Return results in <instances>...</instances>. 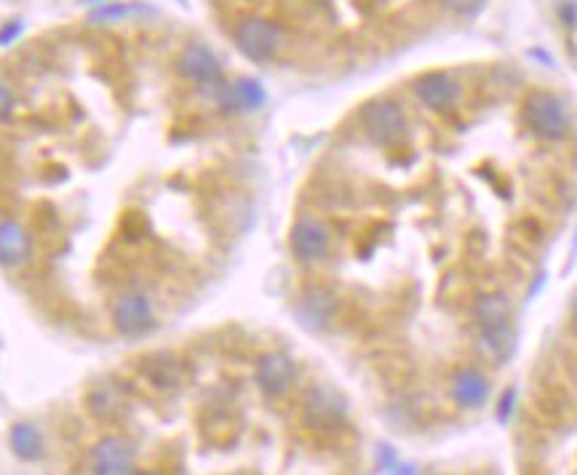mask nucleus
Segmentation results:
<instances>
[{
	"label": "nucleus",
	"mask_w": 577,
	"mask_h": 475,
	"mask_svg": "<svg viewBox=\"0 0 577 475\" xmlns=\"http://www.w3.org/2000/svg\"><path fill=\"white\" fill-rule=\"evenodd\" d=\"M412 88H414V96L428 110H436V113L449 110L457 102V96H460V83L447 72H423L412 83Z\"/></svg>",
	"instance_id": "obj_8"
},
{
	"label": "nucleus",
	"mask_w": 577,
	"mask_h": 475,
	"mask_svg": "<svg viewBox=\"0 0 577 475\" xmlns=\"http://www.w3.org/2000/svg\"><path fill=\"white\" fill-rule=\"evenodd\" d=\"M131 14H136V8L128 3H107L94 14V22H116V19H126Z\"/></svg>",
	"instance_id": "obj_19"
},
{
	"label": "nucleus",
	"mask_w": 577,
	"mask_h": 475,
	"mask_svg": "<svg viewBox=\"0 0 577 475\" xmlns=\"http://www.w3.org/2000/svg\"><path fill=\"white\" fill-rule=\"evenodd\" d=\"M147 374V379L158 388V390H169V388H177L180 379H182V366L174 355H155L147 361V366L142 369Z\"/></svg>",
	"instance_id": "obj_15"
},
{
	"label": "nucleus",
	"mask_w": 577,
	"mask_h": 475,
	"mask_svg": "<svg viewBox=\"0 0 577 475\" xmlns=\"http://www.w3.org/2000/svg\"><path fill=\"white\" fill-rule=\"evenodd\" d=\"M513 398H516V393H506V398H503V404H500V419H508V414H511V404Z\"/></svg>",
	"instance_id": "obj_22"
},
{
	"label": "nucleus",
	"mask_w": 577,
	"mask_h": 475,
	"mask_svg": "<svg viewBox=\"0 0 577 475\" xmlns=\"http://www.w3.org/2000/svg\"><path fill=\"white\" fill-rule=\"evenodd\" d=\"M361 126L375 144H383V147H393V144L404 142L409 132L404 107L396 99H385V96L364 105Z\"/></svg>",
	"instance_id": "obj_2"
},
{
	"label": "nucleus",
	"mask_w": 577,
	"mask_h": 475,
	"mask_svg": "<svg viewBox=\"0 0 577 475\" xmlns=\"http://www.w3.org/2000/svg\"><path fill=\"white\" fill-rule=\"evenodd\" d=\"M88 408L91 414L102 416V419H110V416H118L121 414V396L113 385H99L88 393Z\"/></svg>",
	"instance_id": "obj_17"
},
{
	"label": "nucleus",
	"mask_w": 577,
	"mask_h": 475,
	"mask_svg": "<svg viewBox=\"0 0 577 475\" xmlns=\"http://www.w3.org/2000/svg\"><path fill=\"white\" fill-rule=\"evenodd\" d=\"M473 318L479 321V329H498L511 324V302L506 294L492 291V294H481L473 305Z\"/></svg>",
	"instance_id": "obj_13"
},
{
	"label": "nucleus",
	"mask_w": 577,
	"mask_h": 475,
	"mask_svg": "<svg viewBox=\"0 0 577 475\" xmlns=\"http://www.w3.org/2000/svg\"><path fill=\"white\" fill-rule=\"evenodd\" d=\"M289 246L297 262L302 265H316L323 262L331 251V230L321 222L319 216H300L289 233Z\"/></svg>",
	"instance_id": "obj_3"
},
{
	"label": "nucleus",
	"mask_w": 577,
	"mask_h": 475,
	"mask_svg": "<svg viewBox=\"0 0 577 475\" xmlns=\"http://www.w3.org/2000/svg\"><path fill=\"white\" fill-rule=\"evenodd\" d=\"M451 393H454V401H457L460 406L476 408L487 401L489 385H487V379H484L476 369H460V371L454 374Z\"/></svg>",
	"instance_id": "obj_14"
},
{
	"label": "nucleus",
	"mask_w": 577,
	"mask_h": 475,
	"mask_svg": "<svg viewBox=\"0 0 577 475\" xmlns=\"http://www.w3.org/2000/svg\"><path fill=\"white\" fill-rule=\"evenodd\" d=\"M345 419L342 398L329 388H313L305 398V422L313 430H334Z\"/></svg>",
	"instance_id": "obj_10"
},
{
	"label": "nucleus",
	"mask_w": 577,
	"mask_h": 475,
	"mask_svg": "<svg viewBox=\"0 0 577 475\" xmlns=\"http://www.w3.org/2000/svg\"><path fill=\"white\" fill-rule=\"evenodd\" d=\"M572 310H575V315H577V294H575V302H572Z\"/></svg>",
	"instance_id": "obj_24"
},
{
	"label": "nucleus",
	"mask_w": 577,
	"mask_h": 475,
	"mask_svg": "<svg viewBox=\"0 0 577 475\" xmlns=\"http://www.w3.org/2000/svg\"><path fill=\"white\" fill-rule=\"evenodd\" d=\"M236 475H249V473H236Z\"/></svg>",
	"instance_id": "obj_26"
},
{
	"label": "nucleus",
	"mask_w": 577,
	"mask_h": 475,
	"mask_svg": "<svg viewBox=\"0 0 577 475\" xmlns=\"http://www.w3.org/2000/svg\"><path fill=\"white\" fill-rule=\"evenodd\" d=\"M521 118H524V126L537 139H562L570 129L567 105L556 94L543 88L526 94L521 105Z\"/></svg>",
	"instance_id": "obj_1"
},
{
	"label": "nucleus",
	"mask_w": 577,
	"mask_h": 475,
	"mask_svg": "<svg viewBox=\"0 0 577 475\" xmlns=\"http://www.w3.org/2000/svg\"><path fill=\"white\" fill-rule=\"evenodd\" d=\"M236 46L238 51L252 59V62H267L275 57L278 46H281V32L275 24H270L267 19L249 16L236 27Z\"/></svg>",
	"instance_id": "obj_4"
},
{
	"label": "nucleus",
	"mask_w": 577,
	"mask_h": 475,
	"mask_svg": "<svg viewBox=\"0 0 577 475\" xmlns=\"http://www.w3.org/2000/svg\"><path fill=\"white\" fill-rule=\"evenodd\" d=\"M91 475H131L134 468V446L126 438L107 435L102 438L88 457Z\"/></svg>",
	"instance_id": "obj_6"
},
{
	"label": "nucleus",
	"mask_w": 577,
	"mask_h": 475,
	"mask_svg": "<svg viewBox=\"0 0 577 475\" xmlns=\"http://www.w3.org/2000/svg\"><path fill=\"white\" fill-rule=\"evenodd\" d=\"M113 324L124 337H142L155 326V310L147 294L126 291L113 307Z\"/></svg>",
	"instance_id": "obj_5"
},
{
	"label": "nucleus",
	"mask_w": 577,
	"mask_h": 475,
	"mask_svg": "<svg viewBox=\"0 0 577 475\" xmlns=\"http://www.w3.org/2000/svg\"><path fill=\"white\" fill-rule=\"evenodd\" d=\"M11 449L22 460H38L43 454L41 433L33 425H14V430H11Z\"/></svg>",
	"instance_id": "obj_16"
},
{
	"label": "nucleus",
	"mask_w": 577,
	"mask_h": 475,
	"mask_svg": "<svg viewBox=\"0 0 577 475\" xmlns=\"http://www.w3.org/2000/svg\"><path fill=\"white\" fill-rule=\"evenodd\" d=\"M297 379V369L289 355L284 352H267L256 363V385L267 398H281L292 390Z\"/></svg>",
	"instance_id": "obj_7"
},
{
	"label": "nucleus",
	"mask_w": 577,
	"mask_h": 475,
	"mask_svg": "<svg viewBox=\"0 0 577 475\" xmlns=\"http://www.w3.org/2000/svg\"><path fill=\"white\" fill-rule=\"evenodd\" d=\"M436 3H442L444 8H449V11H454V14H462V16H473L476 11H481V5H484L487 0H436Z\"/></svg>",
	"instance_id": "obj_20"
},
{
	"label": "nucleus",
	"mask_w": 577,
	"mask_h": 475,
	"mask_svg": "<svg viewBox=\"0 0 577 475\" xmlns=\"http://www.w3.org/2000/svg\"><path fill=\"white\" fill-rule=\"evenodd\" d=\"M131 475H158V473H153V470H139V473H131Z\"/></svg>",
	"instance_id": "obj_23"
},
{
	"label": "nucleus",
	"mask_w": 577,
	"mask_h": 475,
	"mask_svg": "<svg viewBox=\"0 0 577 475\" xmlns=\"http://www.w3.org/2000/svg\"><path fill=\"white\" fill-rule=\"evenodd\" d=\"M219 107L225 113H255L256 107L265 102V91L256 80H238L233 86H222L217 96Z\"/></svg>",
	"instance_id": "obj_12"
},
{
	"label": "nucleus",
	"mask_w": 577,
	"mask_h": 475,
	"mask_svg": "<svg viewBox=\"0 0 577 475\" xmlns=\"http://www.w3.org/2000/svg\"><path fill=\"white\" fill-rule=\"evenodd\" d=\"M481 337H484L487 350H489L495 358H500V361H506L513 352V347H516V334H513L511 324L498 326V329H487V332H481Z\"/></svg>",
	"instance_id": "obj_18"
},
{
	"label": "nucleus",
	"mask_w": 577,
	"mask_h": 475,
	"mask_svg": "<svg viewBox=\"0 0 577 475\" xmlns=\"http://www.w3.org/2000/svg\"><path fill=\"white\" fill-rule=\"evenodd\" d=\"M14 110V94L8 91L5 83H0V121H5Z\"/></svg>",
	"instance_id": "obj_21"
},
{
	"label": "nucleus",
	"mask_w": 577,
	"mask_h": 475,
	"mask_svg": "<svg viewBox=\"0 0 577 475\" xmlns=\"http://www.w3.org/2000/svg\"><path fill=\"white\" fill-rule=\"evenodd\" d=\"M177 69L182 78H188L198 86H217L222 80V65H219L217 54L200 43H192L180 54Z\"/></svg>",
	"instance_id": "obj_9"
},
{
	"label": "nucleus",
	"mask_w": 577,
	"mask_h": 475,
	"mask_svg": "<svg viewBox=\"0 0 577 475\" xmlns=\"http://www.w3.org/2000/svg\"><path fill=\"white\" fill-rule=\"evenodd\" d=\"M33 241L30 233L16 219H0V265L19 268L30 260Z\"/></svg>",
	"instance_id": "obj_11"
},
{
	"label": "nucleus",
	"mask_w": 577,
	"mask_h": 475,
	"mask_svg": "<svg viewBox=\"0 0 577 475\" xmlns=\"http://www.w3.org/2000/svg\"><path fill=\"white\" fill-rule=\"evenodd\" d=\"M86 3H102V0H86Z\"/></svg>",
	"instance_id": "obj_25"
}]
</instances>
